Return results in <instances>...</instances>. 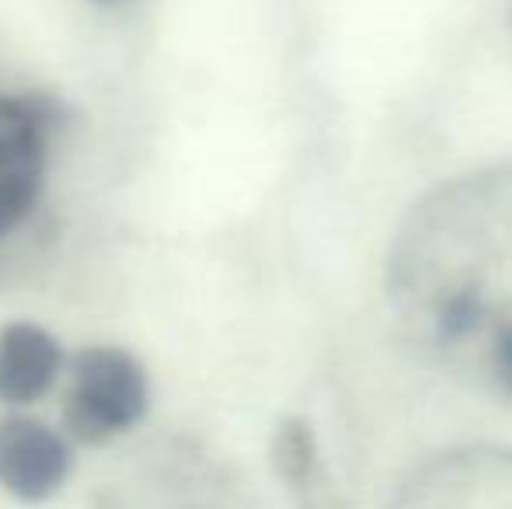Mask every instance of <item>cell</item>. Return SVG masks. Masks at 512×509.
<instances>
[{
  "mask_svg": "<svg viewBox=\"0 0 512 509\" xmlns=\"http://www.w3.org/2000/svg\"><path fill=\"white\" fill-rule=\"evenodd\" d=\"M384 297L425 363L512 401V161L460 171L411 206L387 252Z\"/></svg>",
  "mask_w": 512,
  "mask_h": 509,
  "instance_id": "1",
  "label": "cell"
},
{
  "mask_svg": "<svg viewBox=\"0 0 512 509\" xmlns=\"http://www.w3.org/2000/svg\"><path fill=\"white\" fill-rule=\"evenodd\" d=\"M150 408L143 363L119 346H91L74 360L63 422L70 440L102 447L140 426Z\"/></svg>",
  "mask_w": 512,
  "mask_h": 509,
  "instance_id": "2",
  "label": "cell"
},
{
  "mask_svg": "<svg viewBox=\"0 0 512 509\" xmlns=\"http://www.w3.org/2000/svg\"><path fill=\"white\" fill-rule=\"evenodd\" d=\"M391 509H512V447L464 443L425 457Z\"/></svg>",
  "mask_w": 512,
  "mask_h": 509,
  "instance_id": "3",
  "label": "cell"
},
{
  "mask_svg": "<svg viewBox=\"0 0 512 509\" xmlns=\"http://www.w3.org/2000/svg\"><path fill=\"white\" fill-rule=\"evenodd\" d=\"M53 109L35 95H0V238L39 203Z\"/></svg>",
  "mask_w": 512,
  "mask_h": 509,
  "instance_id": "4",
  "label": "cell"
},
{
  "mask_svg": "<svg viewBox=\"0 0 512 509\" xmlns=\"http://www.w3.org/2000/svg\"><path fill=\"white\" fill-rule=\"evenodd\" d=\"M74 471V447L53 426L28 415L0 419V492L25 506L53 499Z\"/></svg>",
  "mask_w": 512,
  "mask_h": 509,
  "instance_id": "5",
  "label": "cell"
},
{
  "mask_svg": "<svg viewBox=\"0 0 512 509\" xmlns=\"http://www.w3.org/2000/svg\"><path fill=\"white\" fill-rule=\"evenodd\" d=\"M63 353L56 339L35 321H11L0 328V401L32 405L56 384Z\"/></svg>",
  "mask_w": 512,
  "mask_h": 509,
  "instance_id": "6",
  "label": "cell"
},
{
  "mask_svg": "<svg viewBox=\"0 0 512 509\" xmlns=\"http://www.w3.org/2000/svg\"><path fill=\"white\" fill-rule=\"evenodd\" d=\"M272 468L293 496L297 509H345L338 485L331 482L321 443L307 419H283L272 436Z\"/></svg>",
  "mask_w": 512,
  "mask_h": 509,
  "instance_id": "7",
  "label": "cell"
},
{
  "mask_svg": "<svg viewBox=\"0 0 512 509\" xmlns=\"http://www.w3.org/2000/svg\"><path fill=\"white\" fill-rule=\"evenodd\" d=\"M98 509H230V506H220V503L203 499V496H199V499H192V496H171V499L157 496V499H150V503H143V499L112 492V496H108Z\"/></svg>",
  "mask_w": 512,
  "mask_h": 509,
  "instance_id": "8",
  "label": "cell"
}]
</instances>
